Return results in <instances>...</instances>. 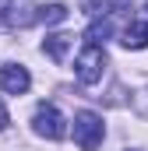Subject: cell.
<instances>
[{"label": "cell", "instance_id": "cell-1", "mask_svg": "<svg viewBox=\"0 0 148 151\" xmlns=\"http://www.w3.org/2000/svg\"><path fill=\"white\" fill-rule=\"evenodd\" d=\"M102 137H106V123H102V116L99 113H78L74 116V144L81 151H95L102 144Z\"/></svg>", "mask_w": 148, "mask_h": 151}, {"label": "cell", "instance_id": "cell-2", "mask_svg": "<svg viewBox=\"0 0 148 151\" xmlns=\"http://www.w3.org/2000/svg\"><path fill=\"white\" fill-rule=\"evenodd\" d=\"M102 67H106V46H88L85 42V49L78 53V60H74V74L81 84H95L99 77H102Z\"/></svg>", "mask_w": 148, "mask_h": 151}, {"label": "cell", "instance_id": "cell-3", "mask_svg": "<svg viewBox=\"0 0 148 151\" xmlns=\"http://www.w3.org/2000/svg\"><path fill=\"white\" fill-rule=\"evenodd\" d=\"M32 127H36L39 137H49V141H60V137H67V119L60 116L57 106H49V102H42L32 116Z\"/></svg>", "mask_w": 148, "mask_h": 151}, {"label": "cell", "instance_id": "cell-4", "mask_svg": "<svg viewBox=\"0 0 148 151\" xmlns=\"http://www.w3.org/2000/svg\"><path fill=\"white\" fill-rule=\"evenodd\" d=\"M28 84H32V77H28V70H25L21 63H4V67H0V91H7V95H25Z\"/></svg>", "mask_w": 148, "mask_h": 151}, {"label": "cell", "instance_id": "cell-5", "mask_svg": "<svg viewBox=\"0 0 148 151\" xmlns=\"http://www.w3.org/2000/svg\"><path fill=\"white\" fill-rule=\"evenodd\" d=\"M0 18H4L7 25H32V21H36L28 0H0Z\"/></svg>", "mask_w": 148, "mask_h": 151}, {"label": "cell", "instance_id": "cell-6", "mask_svg": "<svg viewBox=\"0 0 148 151\" xmlns=\"http://www.w3.org/2000/svg\"><path fill=\"white\" fill-rule=\"evenodd\" d=\"M123 46L127 49H148V21H131L123 28Z\"/></svg>", "mask_w": 148, "mask_h": 151}, {"label": "cell", "instance_id": "cell-7", "mask_svg": "<svg viewBox=\"0 0 148 151\" xmlns=\"http://www.w3.org/2000/svg\"><path fill=\"white\" fill-rule=\"evenodd\" d=\"M67 49H71V35H49L42 42V53H46L53 63H64V60H67Z\"/></svg>", "mask_w": 148, "mask_h": 151}, {"label": "cell", "instance_id": "cell-8", "mask_svg": "<svg viewBox=\"0 0 148 151\" xmlns=\"http://www.w3.org/2000/svg\"><path fill=\"white\" fill-rule=\"evenodd\" d=\"M36 21H42V25H60V21H67V7L64 4H42V7H36Z\"/></svg>", "mask_w": 148, "mask_h": 151}, {"label": "cell", "instance_id": "cell-9", "mask_svg": "<svg viewBox=\"0 0 148 151\" xmlns=\"http://www.w3.org/2000/svg\"><path fill=\"white\" fill-rule=\"evenodd\" d=\"M106 39H110V21L88 25V32H85V42H88V46H106Z\"/></svg>", "mask_w": 148, "mask_h": 151}, {"label": "cell", "instance_id": "cell-10", "mask_svg": "<svg viewBox=\"0 0 148 151\" xmlns=\"http://www.w3.org/2000/svg\"><path fill=\"white\" fill-rule=\"evenodd\" d=\"M7 123H11V116H7V106H4V102H0V130H4V127H7Z\"/></svg>", "mask_w": 148, "mask_h": 151}, {"label": "cell", "instance_id": "cell-11", "mask_svg": "<svg viewBox=\"0 0 148 151\" xmlns=\"http://www.w3.org/2000/svg\"><path fill=\"white\" fill-rule=\"evenodd\" d=\"M134 151H138V148H134Z\"/></svg>", "mask_w": 148, "mask_h": 151}]
</instances>
